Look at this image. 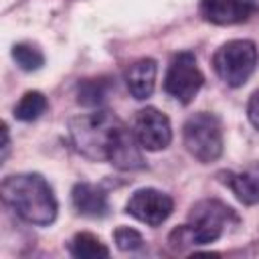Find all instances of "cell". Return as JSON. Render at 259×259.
I'll return each mask as SVG.
<instances>
[{
	"label": "cell",
	"mask_w": 259,
	"mask_h": 259,
	"mask_svg": "<svg viewBox=\"0 0 259 259\" xmlns=\"http://www.w3.org/2000/svg\"><path fill=\"white\" fill-rule=\"evenodd\" d=\"M0 194L6 206H10L22 221L30 225H51L57 219V198L51 184L32 172L10 174L2 180Z\"/></svg>",
	"instance_id": "cell-1"
},
{
	"label": "cell",
	"mask_w": 259,
	"mask_h": 259,
	"mask_svg": "<svg viewBox=\"0 0 259 259\" xmlns=\"http://www.w3.org/2000/svg\"><path fill=\"white\" fill-rule=\"evenodd\" d=\"M200 16L219 26H231V24H241L249 18L253 12L247 4L241 0H200Z\"/></svg>",
	"instance_id": "cell-9"
},
{
	"label": "cell",
	"mask_w": 259,
	"mask_h": 259,
	"mask_svg": "<svg viewBox=\"0 0 259 259\" xmlns=\"http://www.w3.org/2000/svg\"><path fill=\"white\" fill-rule=\"evenodd\" d=\"M109 89H111V81L107 77L83 79L77 85V103L85 107H97L107 99Z\"/></svg>",
	"instance_id": "cell-14"
},
{
	"label": "cell",
	"mask_w": 259,
	"mask_h": 259,
	"mask_svg": "<svg viewBox=\"0 0 259 259\" xmlns=\"http://www.w3.org/2000/svg\"><path fill=\"white\" fill-rule=\"evenodd\" d=\"M69 253L77 259H105L109 257V249L105 247V243H101L99 237H95L93 233H77L71 241H69Z\"/></svg>",
	"instance_id": "cell-13"
},
{
	"label": "cell",
	"mask_w": 259,
	"mask_h": 259,
	"mask_svg": "<svg viewBox=\"0 0 259 259\" xmlns=\"http://www.w3.org/2000/svg\"><path fill=\"white\" fill-rule=\"evenodd\" d=\"M204 83V75L196 65V57L190 51L176 53L168 65L164 77V91L178 103L188 105Z\"/></svg>",
	"instance_id": "cell-6"
},
{
	"label": "cell",
	"mask_w": 259,
	"mask_h": 259,
	"mask_svg": "<svg viewBox=\"0 0 259 259\" xmlns=\"http://www.w3.org/2000/svg\"><path fill=\"white\" fill-rule=\"evenodd\" d=\"M237 221L235 210L225 202L217 198L198 200L188 212V223L170 233V245L182 249L186 245L214 243L227 231V227L235 225Z\"/></svg>",
	"instance_id": "cell-2"
},
{
	"label": "cell",
	"mask_w": 259,
	"mask_h": 259,
	"mask_svg": "<svg viewBox=\"0 0 259 259\" xmlns=\"http://www.w3.org/2000/svg\"><path fill=\"white\" fill-rule=\"evenodd\" d=\"M182 140L190 156L202 164L214 162L223 154V130L217 115L200 111L190 115L182 127Z\"/></svg>",
	"instance_id": "cell-5"
},
{
	"label": "cell",
	"mask_w": 259,
	"mask_h": 259,
	"mask_svg": "<svg viewBox=\"0 0 259 259\" xmlns=\"http://www.w3.org/2000/svg\"><path fill=\"white\" fill-rule=\"evenodd\" d=\"M247 117L251 121V125L255 130H259V89L251 95L249 99V105H247Z\"/></svg>",
	"instance_id": "cell-18"
},
{
	"label": "cell",
	"mask_w": 259,
	"mask_h": 259,
	"mask_svg": "<svg viewBox=\"0 0 259 259\" xmlns=\"http://www.w3.org/2000/svg\"><path fill=\"white\" fill-rule=\"evenodd\" d=\"M243 4H247L253 12H259V0H241Z\"/></svg>",
	"instance_id": "cell-20"
},
{
	"label": "cell",
	"mask_w": 259,
	"mask_h": 259,
	"mask_svg": "<svg viewBox=\"0 0 259 259\" xmlns=\"http://www.w3.org/2000/svg\"><path fill=\"white\" fill-rule=\"evenodd\" d=\"M219 176L243 204L259 202V166H249L243 172H221Z\"/></svg>",
	"instance_id": "cell-12"
},
{
	"label": "cell",
	"mask_w": 259,
	"mask_h": 259,
	"mask_svg": "<svg viewBox=\"0 0 259 259\" xmlns=\"http://www.w3.org/2000/svg\"><path fill=\"white\" fill-rule=\"evenodd\" d=\"M259 51L253 40L235 38L221 45L212 57V67L219 79L229 87H241L255 73Z\"/></svg>",
	"instance_id": "cell-4"
},
{
	"label": "cell",
	"mask_w": 259,
	"mask_h": 259,
	"mask_svg": "<svg viewBox=\"0 0 259 259\" xmlns=\"http://www.w3.org/2000/svg\"><path fill=\"white\" fill-rule=\"evenodd\" d=\"M123 121L111 111H93L69 121L73 146L91 160H107L109 146Z\"/></svg>",
	"instance_id": "cell-3"
},
{
	"label": "cell",
	"mask_w": 259,
	"mask_h": 259,
	"mask_svg": "<svg viewBox=\"0 0 259 259\" xmlns=\"http://www.w3.org/2000/svg\"><path fill=\"white\" fill-rule=\"evenodd\" d=\"M71 202L79 214L89 217V219H101L109 212L107 194L99 186L89 184V182H77L73 186Z\"/></svg>",
	"instance_id": "cell-10"
},
{
	"label": "cell",
	"mask_w": 259,
	"mask_h": 259,
	"mask_svg": "<svg viewBox=\"0 0 259 259\" xmlns=\"http://www.w3.org/2000/svg\"><path fill=\"white\" fill-rule=\"evenodd\" d=\"M156 75H158V65L154 59L144 57V59L134 61L125 71V83H127L132 97L138 101L148 99L154 93Z\"/></svg>",
	"instance_id": "cell-11"
},
{
	"label": "cell",
	"mask_w": 259,
	"mask_h": 259,
	"mask_svg": "<svg viewBox=\"0 0 259 259\" xmlns=\"http://www.w3.org/2000/svg\"><path fill=\"white\" fill-rule=\"evenodd\" d=\"M113 241L119 251H138L144 245V237L132 227H117L113 231Z\"/></svg>",
	"instance_id": "cell-17"
},
{
	"label": "cell",
	"mask_w": 259,
	"mask_h": 259,
	"mask_svg": "<svg viewBox=\"0 0 259 259\" xmlns=\"http://www.w3.org/2000/svg\"><path fill=\"white\" fill-rule=\"evenodd\" d=\"M172 210H174V200L170 198V194L156 190V188L136 190L125 204L127 214H132L134 219H138L140 223H146L150 227L162 225L172 214Z\"/></svg>",
	"instance_id": "cell-8"
},
{
	"label": "cell",
	"mask_w": 259,
	"mask_h": 259,
	"mask_svg": "<svg viewBox=\"0 0 259 259\" xmlns=\"http://www.w3.org/2000/svg\"><path fill=\"white\" fill-rule=\"evenodd\" d=\"M2 160H6L8 156V148H10V136H8V125L2 123Z\"/></svg>",
	"instance_id": "cell-19"
},
{
	"label": "cell",
	"mask_w": 259,
	"mask_h": 259,
	"mask_svg": "<svg viewBox=\"0 0 259 259\" xmlns=\"http://www.w3.org/2000/svg\"><path fill=\"white\" fill-rule=\"evenodd\" d=\"M47 105H49V101H47L45 93H40V91H26L20 97V101L14 105L12 113H14V117L18 121H34V119H38L47 111Z\"/></svg>",
	"instance_id": "cell-15"
},
{
	"label": "cell",
	"mask_w": 259,
	"mask_h": 259,
	"mask_svg": "<svg viewBox=\"0 0 259 259\" xmlns=\"http://www.w3.org/2000/svg\"><path fill=\"white\" fill-rule=\"evenodd\" d=\"M12 59L22 71H38L45 65L42 51L32 42H16L12 47Z\"/></svg>",
	"instance_id": "cell-16"
},
{
	"label": "cell",
	"mask_w": 259,
	"mask_h": 259,
	"mask_svg": "<svg viewBox=\"0 0 259 259\" xmlns=\"http://www.w3.org/2000/svg\"><path fill=\"white\" fill-rule=\"evenodd\" d=\"M134 136L140 142V146L148 152L168 148L172 142V125L168 115L156 107L140 109L134 119Z\"/></svg>",
	"instance_id": "cell-7"
}]
</instances>
